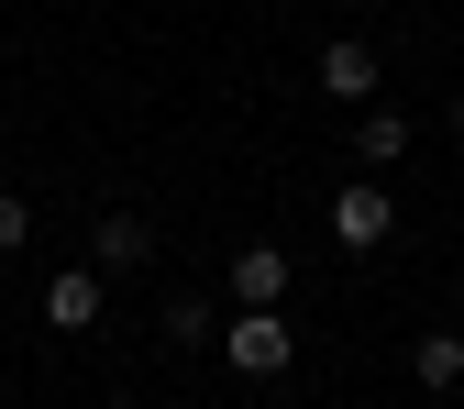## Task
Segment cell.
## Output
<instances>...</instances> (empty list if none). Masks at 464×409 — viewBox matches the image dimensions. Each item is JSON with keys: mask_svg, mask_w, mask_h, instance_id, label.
Here are the masks:
<instances>
[{"mask_svg": "<svg viewBox=\"0 0 464 409\" xmlns=\"http://www.w3.org/2000/svg\"><path fill=\"white\" fill-rule=\"evenodd\" d=\"M387 221H398V200H387L376 178H354V189L332 200V232H343V244H354V255H365V244H387Z\"/></svg>", "mask_w": 464, "mask_h": 409, "instance_id": "obj_6", "label": "cell"}, {"mask_svg": "<svg viewBox=\"0 0 464 409\" xmlns=\"http://www.w3.org/2000/svg\"><path fill=\"white\" fill-rule=\"evenodd\" d=\"M0 166H12V155H0Z\"/></svg>", "mask_w": 464, "mask_h": 409, "instance_id": "obj_13", "label": "cell"}, {"mask_svg": "<svg viewBox=\"0 0 464 409\" xmlns=\"http://www.w3.org/2000/svg\"><path fill=\"white\" fill-rule=\"evenodd\" d=\"M144 255H155V221H144V210H100V232H89V266H100V277H133Z\"/></svg>", "mask_w": 464, "mask_h": 409, "instance_id": "obj_4", "label": "cell"}, {"mask_svg": "<svg viewBox=\"0 0 464 409\" xmlns=\"http://www.w3.org/2000/svg\"><path fill=\"white\" fill-rule=\"evenodd\" d=\"M453 133H464V89H453Z\"/></svg>", "mask_w": 464, "mask_h": 409, "instance_id": "obj_11", "label": "cell"}, {"mask_svg": "<svg viewBox=\"0 0 464 409\" xmlns=\"http://www.w3.org/2000/svg\"><path fill=\"white\" fill-rule=\"evenodd\" d=\"M410 376L420 387H464V332H420L410 343Z\"/></svg>", "mask_w": 464, "mask_h": 409, "instance_id": "obj_7", "label": "cell"}, {"mask_svg": "<svg viewBox=\"0 0 464 409\" xmlns=\"http://www.w3.org/2000/svg\"><path fill=\"white\" fill-rule=\"evenodd\" d=\"M221 365L232 376H287V365H299V332H287L276 310H232L221 321Z\"/></svg>", "mask_w": 464, "mask_h": 409, "instance_id": "obj_1", "label": "cell"}, {"mask_svg": "<svg viewBox=\"0 0 464 409\" xmlns=\"http://www.w3.org/2000/svg\"><path fill=\"white\" fill-rule=\"evenodd\" d=\"M23 232H34V210H23L12 189H0V255H23Z\"/></svg>", "mask_w": 464, "mask_h": 409, "instance_id": "obj_10", "label": "cell"}, {"mask_svg": "<svg viewBox=\"0 0 464 409\" xmlns=\"http://www.w3.org/2000/svg\"><path fill=\"white\" fill-rule=\"evenodd\" d=\"M166 343H188V355H199V343H221V310L199 299V287H178V299H166Z\"/></svg>", "mask_w": 464, "mask_h": 409, "instance_id": "obj_9", "label": "cell"}, {"mask_svg": "<svg viewBox=\"0 0 464 409\" xmlns=\"http://www.w3.org/2000/svg\"><path fill=\"white\" fill-rule=\"evenodd\" d=\"M111 409H144V398H111Z\"/></svg>", "mask_w": 464, "mask_h": 409, "instance_id": "obj_12", "label": "cell"}, {"mask_svg": "<svg viewBox=\"0 0 464 409\" xmlns=\"http://www.w3.org/2000/svg\"><path fill=\"white\" fill-rule=\"evenodd\" d=\"M321 100H343V111H376V44L332 34V44H321Z\"/></svg>", "mask_w": 464, "mask_h": 409, "instance_id": "obj_3", "label": "cell"}, {"mask_svg": "<svg viewBox=\"0 0 464 409\" xmlns=\"http://www.w3.org/2000/svg\"><path fill=\"white\" fill-rule=\"evenodd\" d=\"M100 310H111V277H100V266H55V277H44V332L78 343V332H100Z\"/></svg>", "mask_w": 464, "mask_h": 409, "instance_id": "obj_2", "label": "cell"}, {"mask_svg": "<svg viewBox=\"0 0 464 409\" xmlns=\"http://www.w3.org/2000/svg\"><path fill=\"white\" fill-rule=\"evenodd\" d=\"M287 287H299V266H287L276 244H244V255H232V310H276Z\"/></svg>", "mask_w": 464, "mask_h": 409, "instance_id": "obj_5", "label": "cell"}, {"mask_svg": "<svg viewBox=\"0 0 464 409\" xmlns=\"http://www.w3.org/2000/svg\"><path fill=\"white\" fill-rule=\"evenodd\" d=\"M354 155L365 166H398V155H410V111H365V122H354Z\"/></svg>", "mask_w": 464, "mask_h": 409, "instance_id": "obj_8", "label": "cell"}]
</instances>
